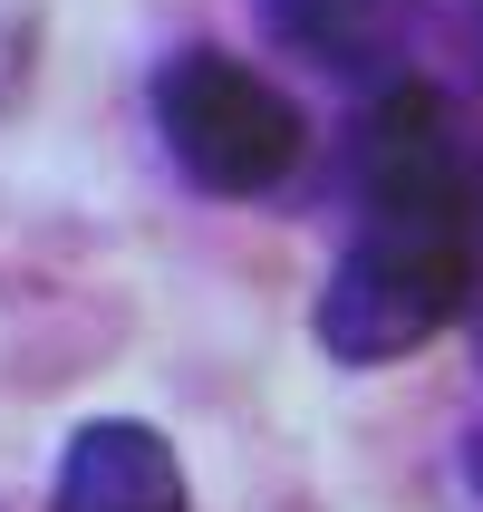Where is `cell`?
<instances>
[{"label": "cell", "mask_w": 483, "mask_h": 512, "mask_svg": "<svg viewBox=\"0 0 483 512\" xmlns=\"http://www.w3.org/2000/svg\"><path fill=\"white\" fill-rule=\"evenodd\" d=\"M348 242L319 290V348L339 368H397L445 339L483 290V155L435 78H377L348 126Z\"/></svg>", "instance_id": "cell-1"}, {"label": "cell", "mask_w": 483, "mask_h": 512, "mask_svg": "<svg viewBox=\"0 0 483 512\" xmlns=\"http://www.w3.org/2000/svg\"><path fill=\"white\" fill-rule=\"evenodd\" d=\"M155 136L194 194H223V203L281 194L310 155L300 107L232 49H174L155 68Z\"/></svg>", "instance_id": "cell-2"}, {"label": "cell", "mask_w": 483, "mask_h": 512, "mask_svg": "<svg viewBox=\"0 0 483 512\" xmlns=\"http://www.w3.org/2000/svg\"><path fill=\"white\" fill-rule=\"evenodd\" d=\"M49 512H194V484L145 416H87L49 464Z\"/></svg>", "instance_id": "cell-3"}, {"label": "cell", "mask_w": 483, "mask_h": 512, "mask_svg": "<svg viewBox=\"0 0 483 512\" xmlns=\"http://www.w3.org/2000/svg\"><path fill=\"white\" fill-rule=\"evenodd\" d=\"M252 20L271 49L310 58V68H329L348 87H377V78H397L426 0H252Z\"/></svg>", "instance_id": "cell-4"}, {"label": "cell", "mask_w": 483, "mask_h": 512, "mask_svg": "<svg viewBox=\"0 0 483 512\" xmlns=\"http://www.w3.org/2000/svg\"><path fill=\"white\" fill-rule=\"evenodd\" d=\"M474 58H483V49H474Z\"/></svg>", "instance_id": "cell-5"}]
</instances>
